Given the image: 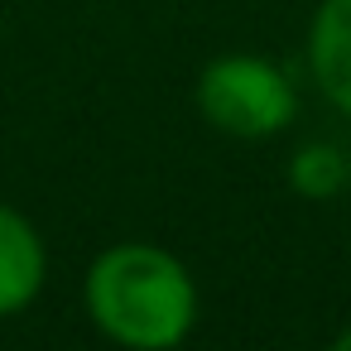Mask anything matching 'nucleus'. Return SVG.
Wrapping results in <instances>:
<instances>
[{"label":"nucleus","instance_id":"20e7f679","mask_svg":"<svg viewBox=\"0 0 351 351\" xmlns=\"http://www.w3.org/2000/svg\"><path fill=\"white\" fill-rule=\"evenodd\" d=\"M308 73L313 87L351 116V0H322L308 20Z\"/></svg>","mask_w":351,"mask_h":351},{"label":"nucleus","instance_id":"39448f33","mask_svg":"<svg viewBox=\"0 0 351 351\" xmlns=\"http://www.w3.org/2000/svg\"><path fill=\"white\" fill-rule=\"evenodd\" d=\"M351 178V164L337 145L327 140H313V145H298L293 159H289V188L308 202H332Z\"/></svg>","mask_w":351,"mask_h":351},{"label":"nucleus","instance_id":"f03ea898","mask_svg":"<svg viewBox=\"0 0 351 351\" xmlns=\"http://www.w3.org/2000/svg\"><path fill=\"white\" fill-rule=\"evenodd\" d=\"M193 101L202 121L231 140H269L293 125L298 116V87L293 77L260 58V53H221L197 73Z\"/></svg>","mask_w":351,"mask_h":351},{"label":"nucleus","instance_id":"423d86ee","mask_svg":"<svg viewBox=\"0 0 351 351\" xmlns=\"http://www.w3.org/2000/svg\"><path fill=\"white\" fill-rule=\"evenodd\" d=\"M327 351H351V327H341V332L327 341Z\"/></svg>","mask_w":351,"mask_h":351},{"label":"nucleus","instance_id":"f257e3e1","mask_svg":"<svg viewBox=\"0 0 351 351\" xmlns=\"http://www.w3.org/2000/svg\"><path fill=\"white\" fill-rule=\"evenodd\" d=\"M92 327L125 351H173L197 327L193 269L154 241L106 245L82 279Z\"/></svg>","mask_w":351,"mask_h":351},{"label":"nucleus","instance_id":"7ed1b4c3","mask_svg":"<svg viewBox=\"0 0 351 351\" xmlns=\"http://www.w3.org/2000/svg\"><path fill=\"white\" fill-rule=\"evenodd\" d=\"M44 279H49V245L39 226L20 207L0 202V317L25 313L39 298Z\"/></svg>","mask_w":351,"mask_h":351}]
</instances>
